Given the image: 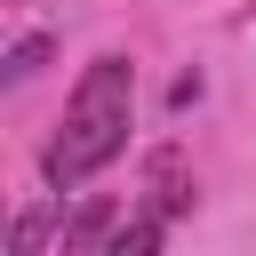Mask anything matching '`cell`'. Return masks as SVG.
I'll return each mask as SVG.
<instances>
[{
    "label": "cell",
    "instance_id": "cell-1",
    "mask_svg": "<svg viewBox=\"0 0 256 256\" xmlns=\"http://www.w3.org/2000/svg\"><path fill=\"white\" fill-rule=\"evenodd\" d=\"M128 120H136V72H128V56H96L80 72L72 104H64V128L40 152V184L48 192H72L96 168H112L128 152Z\"/></svg>",
    "mask_w": 256,
    "mask_h": 256
},
{
    "label": "cell",
    "instance_id": "cell-2",
    "mask_svg": "<svg viewBox=\"0 0 256 256\" xmlns=\"http://www.w3.org/2000/svg\"><path fill=\"white\" fill-rule=\"evenodd\" d=\"M152 200H160V216H184V208H192V192H184V160H176V152L152 160Z\"/></svg>",
    "mask_w": 256,
    "mask_h": 256
},
{
    "label": "cell",
    "instance_id": "cell-3",
    "mask_svg": "<svg viewBox=\"0 0 256 256\" xmlns=\"http://www.w3.org/2000/svg\"><path fill=\"white\" fill-rule=\"evenodd\" d=\"M64 248H88V240H112V200H88L80 216H64V232H56Z\"/></svg>",
    "mask_w": 256,
    "mask_h": 256
},
{
    "label": "cell",
    "instance_id": "cell-4",
    "mask_svg": "<svg viewBox=\"0 0 256 256\" xmlns=\"http://www.w3.org/2000/svg\"><path fill=\"white\" fill-rule=\"evenodd\" d=\"M48 48H56V40H24V48H8V56H0V88H8V80H32V72L48 64Z\"/></svg>",
    "mask_w": 256,
    "mask_h": 256
},
{
    "label": "cell",
    "instance_id": "cell-5",
    "mask_svg": "<svg viewBox=\"0 0 256 256\" xmlns=\"http://www.w3.org/2000/svg\"><path fill=\"white\" fill-rule=\"evenodd\" d=\"M112 248L128 256V248H160V216H136V224H120L112 232Z\"/></svg>",
    "mask_w": 256,
    "mask_h": 256
},
{
    "label": "cell",
    "instance_id": "cell-6",
    "mask_svg": "<svg viewBox=\"0 0 256 256\" xmlns=\"http://www.w3.org/2000/svg\"><path fill=\"white\" fill-rule=\"evenodd\" d=\"M0 240H8V216H0Z\"/></svg>",
    "mask_w": 256,
    "mask_h": 256
}]
</instances>
